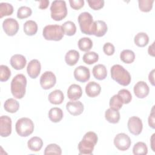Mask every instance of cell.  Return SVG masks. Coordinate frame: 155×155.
Instances as JSON below:
<instances>
[{
  "mask_svg": "<svg viewBox=\"0 0 155 155\" xmlns=\"http://www.w3.org/2000/svg\"><path fill=\"white\" fill-rule=\"evenodd\" d=\"M2 28L4 32L10 36L15 35L19 30L18 22L13 18H6L2 22Z\"/></svg>",
  "mask_w": 155,
  "mask_h": 155,
  "instance_id": "10",
  "label": "cell"
},
{
  "mask_svg": "<svg viewBox=\"0 0 155 155\" xmlns=\"http://www.w3.org/2000/svg\"><path fill=\"white\" fill-rule=\"evenodd\" d=\"M93 76L97 80L102 81L106 78L107 76V70L105 66L103 64L96 65L92 70Z\"/></svg>",
  "mask_w": 155,
  "mask_h": 155,
  "instance_id": "21",
  "label": "cell"
},
{
  "mask_svg": "<svg viewBox=\"0 0 155 155\" xmlns=\"http://www.w3.org/2000/svg\"><path fill=\"white\" fill-rule=\"evenodd\" d=\"M117 94H119L124 104H129L132 99V96L131 93L127 89L120 90L118 91Z\"/></svg>",
  "mask_w": 155,
  "mask_h": 155,
  "instance_id": "41",
  "label": "cell"
},
{
  "mask_svg": "<svg viewBox=\"0 0 155 155\" xmlns=\"http://www.w3.org/2000/svg\"><path fill=\"white\" fill-rule=\"evenodd\" d=\"M79 48L82 51H88L93 47V42L91 39L87 37L81 38L78 42Z\"/></svg>",
  "mask_w": 155,
  "mask_h": 155,
  "instance_id": "31",
  "label": "cell"
},
{
  "mask_svg": "<svg viewBox=\"0 0 155 155\" xmlns=\"http://www.w3.org/2000/svg\"><path fill=\"white\" fill-rule=\"evenodd\" d=\"M5 110L10 113H16L19 108V102L13 98H9L4 104Z\"/></svg>",
  "mask_w": 155,
  "mask_h": 155,
  "instance_id": "28",
  "label": "cell"
},
{
  "mask_svg": "<svg viewBox=\"0 0 155 155\" xmlns=\"http://www.w3.org/2000/svg\"><path fill=\"white\" fill-rule=\"evenodd\" d=\"M133 153L135 155H145L148 153L147 145L142 142H138L133 148Z\"/></svg>",
  "mask_w": 155,
  "mask_h": 155,
  "instance_id": "34",
  "label": "cell"
},
{
  "mask_svg": "<svg viewBox=\"0 0 155 155\" xmlns=\"http://www.w3.org/2000/svg\"><path fill=\"white\" fill-rule=\"evenodd\" d=\"M82 95V90L78 84H71L68 88L67 96L71 101H76L81 98Z\"/></svg>",
  "mask_w": 155,
  "mask_h": 155,
  "instance_id": "18",
  "label": "cell"
},
{
  "mask_svg": "<svg viewBox=\"0 0 155 155\" xmlns=\"http://www.w3.org/2000/svg\"><path fill=\"white\" fill-rule=\"evenodd\" d=\"M69 3L70 7L74 10H79L84 5V0H70Z\"/></svg>",
  "mask_w": 155,
  "mask_h": 155,
  "instance_id": "44",
  "label": "cell"
},
{
  "mask_svg": "<svg viewBox=\"0 0 155 155\" xmlns=\"http://www.w3.org/2000/svg\"><path fill=\"white\" fill-rule=\"evenodd\" d=\"M24 33L28 36L35 35L38 31V25L33 20L27 21L23 26Z\"/></svg>",
  "mask_w": 155,
  "mask_h": 155,
  "instance_id": "27",
  "label": "cell"
},
{
  "mask_svg": "<svg viewBox=\"0 0 155 155\" xmlns=\"http://www.w3.org/2000/svg\"><path fill=\"white\" fill-rule=\"evenodd\" d=\"M49 4V1L48 0H41L39 1V8L41 9H45L47 8Z\"/></svg>",
  "mask_w": 155,
  "mask_h": 155,
  "instance_id": "46",
  "label": "cell"
},
{
  "mask_svg": "<svg viewBox=\"0 0 155 155\" xmlns=\"http://www.w3.org/2000/svg\"><path fill=\"white\" fill-rule=\"evenodd\" d=\"M41 70V65L40 62L38 59H32L31 60L27 65V71L28 76L32 78H36Z\"/></svg>",
  "mask_w": 155,
  "mask_h": 155,
  "instance_id": "15",
  "label": "cell"
},
{
  "mask_svg": "<svg viewBox=\"0 0 155 155\" xmlns=\"http://www.w3.org/2000/svg\"><path fill=\"white\" fill-rule=\"evenodd\" d=\"M114 144L115 147L120 151L127 150L131 144L130 137L125 133L117 134L114 139Z\"/></svg>",
  "mask_w": 155,
  "mask_h": 155,
  "instance_id": "8",
  "label": "cell"
},
{
  "mask_svg": "<svg viewBox=\"0 0 155 155\" xmlns=\"http://www.w3.org/2000/svg\"><path fill=\"white\" fill-rule=\"evenodd\" d=\"M98 137L97 134L93 131H88L85 134L82 139L78 144V150L79 154H93L94 146L97 143Z\"/></svg>",
  "mask_w": 155,
  "mask_h": 155,
  "instance_id": "1",
  "label": "cell"
},
{
  "mask_svg": "<svg viewBox=\"0 0 155 155\" xmlns=\"http://www.w3.org/2000/svg\"><path fill=\"white\" fill-rule=\"evenodd\" d=\"M134 42L137 46L139 47H143L148 44L149 37L147 33L144 32H140L134 36Z\"/></svg>",
  "mask_w": 155,
  "mask_h": 155,
  "instance_id": "29",
  "label": "cell"
},
{
  "mask_svg": "<svg viewBox=\"0 0 155 155\" xmlns=\"http://www.w3.org/2000/svg\"><path fill=\"white\" fill-rule=\"evenodd\" d=\"M154 42H153L151 45L149 46L148 49V54L152 56H154Z\"/></svg>",
  "mask_w": 155,
  "mask_h": 155,
  "instance_id": "48",
  "label": "cell"
},
{
  "mask_svg": "<svg viewBox=\"0 0 155 155\" xmlns=\"http://www.w3.org/2000/svg\"><path fill=\"white\" fill-rule=\"evenodd\" d=\"M42 35L46 40L58 41L63 38L64 32L59 25H47L43 29Z\"/></svg>",
  "mask_w": 155,
  "mask_h": 155,
  "instance_id": "5",
  "label": "cell"
},
{
  "mask_svg": "<svg viewBox=\"0 0 155 155\" xmlns=\"http://www.w3.org/2000/svg\"><path fill=\"white\" fill-rule=\"evenodd\" d=\"M105 119L110 123L117 124L120 119V113L119 111L114 110L111 108H108L105 113Z\"/></svg>",
  "mask_w": 155,
  "mask_h": 155,
  "instance_id": "26",
  "label": "cell"
},
{
  "mask_svg": "<svg viewBox=\"0 0 155 155\" xmlns=\"http://www.w3.org/2000/svg\"><path fill=\"white\" fill-rule=\"evenodd\" d=\"M63 111L60 108L53 107L48 111V117L53 122L56 123L60 122L63 118Z\"/></svg>",
  "mask_w": 155,
  "mask_h": 155,
  "instance_id": "25",
  "label": "cell"
},
{
  "mask_svg": "<svg viewBox=\"0 0 155 155\" xmlns=\"http://www.w3.org/2000/svg\"><path fill=\"white\" fill-rule=\"evenodd\" d=\"M120 59L125 64H131L135 59V54L131 50H124L120 54Z\"/></svg>",
  "mask_w": 155,
  "mask_h": 155,
  "instance_id": "30",
  "label": "cell"
},
{
  "mask_svg": "<svg viewBox=\"0 0 155 155\" xmlns=\"http://www.w3.org/2000/svg\"><path fill=\"white\" fill-rule=\"evenodd\" d=\"M34 124L28 117L19 119L15 125L16 131L21 137H27L34 131Z\"/></svg>",
  "mask_w": 155,
  "mask_h": 155,
  "instance_id": "7",
  "label": "cell"
},
{
  "mask_svg": "<svg viewBox=\"0 0 155 155\" xmlns=\"http://www.w3.org/2000/svg\"><path fill=\"white\" fill-rule=\"evenodd\" d=\"M12 133V119L8 116H2L0 117V135L5 137Z\"/></svg>",
  "mask_w": 155,
  "mask_h": 155,
  "instance_id": "12",
  "label": "cell"
},
{
  "mask_svg": "<svg viewBox=\"0 0 155 155\" xmlns=\"http://www.w3.org/2000/svg\"><path fill=\"white\" fill-rule=\"evenodd\" d=\"M28 148L33 151H39L42 147L43 141L41 138L34 136L30 138L27 142Z\"/></svg>",
  "mask_w": 155,
  "mask_h": 155,
  "instance_id": "24",
  "label": "cell"
},
{
  "mask_svg": "<svg viewBox=\"0 0 155 155\" xmlns=\"http://www.w3.org/2000/svg\"><path fill=\"white\" fill-rule=\"evenodd\" d=\"M13 12V7L11 4L7 2L0 3V18L5 16L11 15Z\"/></svg>",
  "mask_w": 155,
  "mask_h": 155,
  "instance_id": "36",
  "label": "cell"
},
{
  "mask_svg": "<svg viewBox=\"0 0 155 155\" xmlns=\"http://www.w3.org/2000/svg\"><path fill=\"white\" fill-rule=\"evenodd\" d=\"M154 69L152 70V71L148 75V80L151 82L152 85H154Z\"/></svg>",
  "mask_w": 155,
  "mask_h": 155,
  "instance_id": "47",
  "label": "cell"
},
{
  "mask_svg": "<svg viewBox=\"0 0 155 155\" xmlns=\"http://www.w3.org/2000/svg\"><path fill=\"white\" fill-rule=\"evenodd\" d=\"M108 30L107 24L101 20L94 21L93 35L97 37H102L105 35Z\"/></svg>",
  "mask_w": 155,
  "mask_h": 155,
  "instance_id": "20",
  "label": "cell"
},
{
  "mask_svg": "<svg viewBox=\"0 0 155 155\" xmlns=\"http://www.w3.org/2000/svg\"><path fill=\"white\" fill-rule=\"evenodd\" d=\"M27 79L22 74H18L11 82V92L16 99H22L26 91Z\"/></svg>",
  "mask_w": 155,
  "mask_h": 155,
  "instance_id": "3",
  "label": "cell"
},
{
  "mask_svg": "<svg viewBox=\"0 0 155 155\" xmlns=\"http://www.w3.org/2000/svg\"><path fill=\"white\" fill-rule=\"evenodd\" d=\"M87 2L90 8L94 10H99L104 5V0H88Z\"/></svg>",
  "mask_w": 155,
  "mask_h": 155,
  "instance_id": "42",
  "label": "cell"
},
{
  "mask_svg": "<svg viewBox=\"0 0 155 155\" xmlns=\"http://www.w3.org/2000/svg\"><path fill=\"white\" fill-rule=\"evenodd\" d=\"M51 18L56 21H59L65 18L67 15L66 2L62 0L53 1L50 6Z\"/></svg>",
  "mask_w": 155,
  "mask_h": 155,
  "instance_id": "4",
  "label": "cell"
},
{
  "mask_svg": "<svg viewBox=\"0 0 155 155\" xmlns=\"http://www.w3.org/2000/svg\"><path fill=\"white\" fill-rule=\"evenodd\" d=\"M44 154L45 155L51 154L60 155L62 154V150L61 147L57 144L51 143L46 147V148H45Z\"/></svg>",
  "mask_w": 155,
  "mask_h": 155,
  "instance_id": "37",
  "label": "cell"
},
{
  "mask_svg": "<svg viewBox=\"0 0 155 155\" xmlns=\"http://www.w3.org/2000/svg\"><path fill=\"white\" fill-rule=\"evenodd\" d=\"M79 56V53L78 51L75 50H70L65 54V62L70 66H73L78 62Z\"/></svg>",
  "mask_w": 155,
  "mask_h": 155,
  "instance_id": "23",
  "label": "cell"
},
{
  "mask_svg": "<svg viewBox=\"0 0 155 155\" xmlns=\"http://www.w3.org/2000/svg\"><path fill=\"white\" fill-rule=\"evenodd\" d=\"M32 10L31 8L27 6H21L18 10L17 17L19 19H24L30 16Z\"/></svg>",
  "mask_w": 155,
  "mask_h": 155,
  "instance_id": "39",
  "label": "cell"
},
{
  "mask_svg": "<svg viewBox=\"0 0 155 155\" xmlns=\"http://www.w3.org/2000/svg\"><path fill=\"white\" fill-rule=\"evenodd\" d=\"M11 76V71L10 68L5 65H0V81L5 82L8 80Z\"/></svg>",
  "mask_w": 155,
  "mask_h": 155,
  "instance_id": "40",
  "label": "cell"
},
{
  "mask_svg": "<svg viewBox=\"0 0 155 155\" xmlns=\"http://www.w3.org/2000/svg\"><path fill=\"white\" fill-rule=\"evenodd\" d=\"M103 51L105 54L108 56L113 55L115 51V48L113 44L110 42H106L103 46Z\"/></svg>",
  "mask_w": 155,
  "mask_h": 155,
  "instance_id": "43",
  "label": "cell"
},
{
  "mask_svg": "<svg viewBox=\"0 0 155 155\" xmlns=\"http://www.w3.org/2000/svg\"><path fill=\"white\" fill-rule=\"evenodd\" d=\"M78 22L81 31L86 35H93L94 21L92 15L87 12L81 13L78 16Z\"/></svg>",
  "mask_w": 155,
  "mask_h": 155,
  "instance_id": "6",
  "label": "cell"
},
{
  "mask_svg": "<svg viewBox=\"0 0 155 155\" xmlns=\"http://www.w3.org/2000/svg\"><path fill=\"white\" fill-rule=\"evenodd\" d=\"M56 82L55 74L50 71H45L40 78V85L44 90H48L54 86Z\"/></svg>",
  "mask_w": 155,
  "mask_h": 155,
  "instance_id": "9",
  "label": "cell"
},
{
  "mask_svg": "<svg viewBox=\"0 0 155 155\" xmlns=\"http://www.w3.org/2000/svg\"><path fill=\"white\" fill-rule=\"evenodd\" d=\"M154 136L155 134H153L151 137V149L153 150V151L154 152L155 151V148H154V146H155V143H154Z\"/></svg>",
  "mask_w": 155,
  "mask_h": 155,
  "instance_id": "49",
  "label": "cell"
},
{
  "mask_svg": "<svg viewBox=\"0 0 155 155\" xmlns=\"http://www.w3.org/2000/svg\"><path fill=\"white\" fill-rule=\"evenodd\" d=\"M82 59L85 64L91 65L97 62L99 59V55L94 51H87L84 54Z\"/></svg>",
  "mask_w": 155,
  "mask_h": 155,
  "instance_id": "35",
  "label": "cell"
},
{
  "mask_svg": "<svg viewBox=\"0 0 155 155\" xmlns=\"http://www.w3.org/2000/svg\"><path fill=\"white\" fill-rule=\"evenodd\" d=\"M154 0H139V8L143 12H148L151 10Z\"/></svg>",
  "mask_w": 155,
  "mask_h": 155,
  "instance_id": "38",
  "label": "cell"
},
{
  "mask_svg": "<svg viewBox=\"0 0 155 155\" xmlns=\"http://www.w3.org/2000/svg\"><path fill=\"white\" fill-rule=\"evenodd\" d=\"M66 109L73 116H78L82 113L84 107L83 104L80 101H71L67 103Z\"/></svg>",
  "mask_w": 155,
  "mask_h": 155,
  "instance_id": "16",
  "label": "cell"
},
{
  "mask_svg": "<svg viewBox=\"0 0 155 155\" xmlns=\"http://www.w3.org/2000/svg\"><path fill=\"white\" fill-rule=\"evenodd\" d=\"M62 27L64 34L67 36H73L76 32V25L73 22L71 21H68L65 22L62 24Z\"/></svg>",
  "mask_w": 155,
  "mask_h": 155,
  "instance_id": "33",
  "label": "cell"
},
{
  "mask_svg": "<svg viewBox=\"0 0 155 155\" xmlns=\"http://www.w3.org/2000/svg\"><path fill=\"white\" fill-rule=\"evenodd\" d=\"M10 63L13 68L19 70L25 67L27 63V60L23 55L16 54L11 57Z\"/></svg>",
  "mask_w": 155,
  "mask_h": 155,
  "instance_id": "17",
  "label": "cell"
},
{
  "mask_svg": "<svg viewBox=\"0 0 155 155\" xmlns=\"http://www.w3.org/2000/svg\"><path fill=\"white\" fill-rule=\"evenodd\" d=\"M49 102L54 105H59L62 103L64 100L63 92L60 90H55L51 91L48 97Z\"/></svg>",
  "mask_w": 155,
  "mask_h": 155,
  "instance_id": "22",
  "label": "cell"
},
{
  "mask_svg": "<svg viewBox=\"0 0 155 155\" xmlns=\"http://www.w3.org/2000/svg\"><path fill=\"white\" fill-rule=\"evenodd\" d=\"M155 113H154V106L151 109V112L148 117V125L153 129L155 128L154 126V121H155Z\"/></svg>",
  "mask_w": 155,
  "mask_h": 155,
  "instance_id": "45",
  "label": "cell"
},
{
  "mask_svg": "<svg viewBox=\"0 0 155 155\" xmlns=\"http://www.w3.org/2000/svg\"><path fill=\"white\" fill-rule=\"evenodd\" d=\"M110 72L111 78L119 84L123 86H127L130 84L131 80V75L122 65L119 64L113 65L111 68Z\"/></svg>",
  "mask_w": 155,
  "mask_h": 155,
  "instance_id": "2",
  "label": "cell"
},
{
  "mask_svg": "<svg viewBox=\"0 0 155 155\" xmlns=\"http://www.w3.org/2000/svg\"><path fill=\"white\" fill-rule=\"evenodd\" d=\"M101 91V85L94 81H91L88 82L85 87L86 94L90 97H94L98 96L100 94Z\"/></svg>",
  "mask_w": 155,
  "mask_h": 155,
  "instance_id": "19",
  "label": "cell"
},
{
  "mask_svg": "<svg viewBox=\"0 0 155 155\" xmlns=\"http://www.w3.org/2000/svg\"><path fill=\"white\" fill-rule=\"evenodd\" d=\"M133 91L137 97L143 99L148 95L150 88L145 82L139 81L134 85Z\"/></svg>",
  "mask_w": 155,
  "mask_h": 155,
  "instance_id": "14",
  "label": "cell"
},
{
  "mask_svg": "<svg viewBox=\"0 0 155 155\" xmlns=\"http://www.w3.org/2000/svg\"><path fill=\"white\" fill-rule=\"evenodd\" d=\"M127 126L129 131L135 136L140 134L143 128L142 120L137 116H132L130 117L128 120Z\"/></svg>",
  "mask_w": 155,
  "mask_h": 155,
  "instance_id": "11",
  "label": "cell"
},
{
  "mask_svg": "<svg viewBox=\"0 0 155 155\" xmlns=\"http://www.w3.org/2000/svg\"><path fill=\"white\" fill-rule=\"evenodd\" d=\"M74 77L75 79L81 82H85L90 79V70L83 65L76 67L74 70Z\"/></svg>",
  "mask_w": 155,
  "mask_h": 155,
  "instance_id": "13",
  "label": "cell"
},
{
  "mask_svg": "<svg viewBox=\"0 0 155 155\" xmlns=\"http://www.w3.org/2000/svg\"><path fill=\"white\" fill-rule=\"evenodd\" d=\"M123 104L124 103L122 98L117 94L113 95L110 99L109 105L110 108L113 110L119 111L122 108Z\"/></svg>",
  "mask_w": 155,
  "mask_h": 155,
  "instance_id": "32",
  "label": "cell"
}]
</instances>
